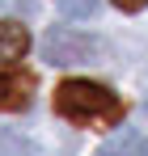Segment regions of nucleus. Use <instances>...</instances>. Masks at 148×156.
Returning a JSON list of instances; mask_svg holds the SVG:
<instances>
[{"mask_svg":"<svg viewBox=\"0 0 148 156\" xmlns=\"http://www.w3.org/2000/svg\"><path fill=\"white\" fill-rule=\"evenodd\" d=\"M43 55H47V63H59V68H72V63H102L106 42L93 38V34L68 30V26H51L47 38H43Z\"/></svg>","mask_w":148,"mask_h":156,"instance_id":"obj_2","label":"nucleus"},{"mask_svg":"<svg viewBox=\"0 0 148 156\" xmlns=\"http://www.w3.org/2000/svg\"><path fill=\"white\" fill-rule=\"evenodd\" d=\"M25 51H30V30L21 21H0V68L25 59Z\"/></svg>","mask_w":148,"mask_h":156,"instance_id":"obj_4","label":"nucleus"},{"mask_svg":"<svg viewBox=\"0 0 148 156\" xmlns=\"http://www.w3.org/2000/svg\"><path fill=\"white\" fill-rule=\"evenodd\" d=\"M98 156H144V148H140V135L131 127H123V131H114V135L98 148Z\"/></svg>","mask_w":148,"mask_h":156,"instance_id":"obj_5","label":"nucleus"},{"mask_svg":"<svg viewBox=\"0 0 148 156\" xmlns=\"http://www.w3.org/2000/svg\"><path fill=\"white\" fill-rule=\"evenodd\" d=\"M0 156H43V148L17 131H0Z\"/></svg>","mask_w":148,"mask_h":156,"instance_id":"obj_6","label":"nucleus"},{"mask_svg":"<svg viewBox=\"0 0 148 156\" xmlns=\"http://www.w3.org/2000/svg\"><path fill=\"white\" fill-rule=\"evenodd\" d=\"M98 9H102V0H59L64 17H93Z\"/></svg>","mask_w":148,"mask_h":156,"instance_id":"obj_7","label":"nucleus"},{"mask_svg":"<svg viewBox=\"0 0 148 156\" xmlns=\"http://www.w3.org/2000/svg\"><path fill=\"white\" fill-rule=\"evenodd\" d=\"M55 114L76 127H119L123 97L98 80H64L55 84Z\"/></svg>","mask_w":148,"mask_h":156,"instance_id":"obj_1","label":"nucleus"},{"mask_svg":"<svg viewBox=\"0 0 148 156\" xmlns=\"http://www.w3.org/2000/svg\"><path fill=\"white\" fill-rule=\"evenodd\" d=\"M34 89H38V80H34L30 68H21V63L0 68V110H4V114L25 110V105L34 101Z\"/></svg>","mask_w":148,"mask_h":156,"instance_id":"obj_3","label":"nucleus"},{"mask_svg":"<svg viewBox=\"0 0 148 156\" xmlns=\"http://www.w3.org/2000/svg\"><path fill=\"white\" fill-rule=\"evenodd\" d=\"M110 4H114V9H123V13H140L148 0H110Z\"/></svg>","mask_w":148,"mask_h":156,"instance_id":"obj_8","label":"nucleus"},{"mask_svg":"<svg viewBox=\"0 0 148 156\" xmlns=\"http://www.w3.org/2000/svg\"><path fill=\"white\" fill-rule=\"evenodd\" d=\"M144 156H148V148H144Z\"/></svg>","mask_w":148,"mask_h":156,"instance_id":"obj_9","label":"nucleus"}]
</instances>
